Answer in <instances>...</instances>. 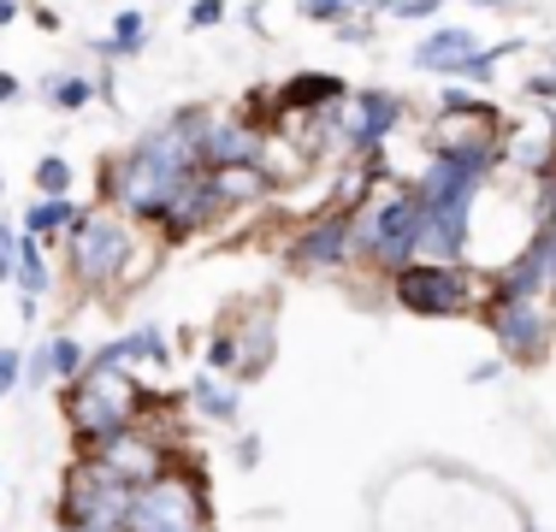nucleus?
<instances>
[{
  "label": "nucleus",
  "instance_id": "f257e3e1",
  "mask_svg": "<svg viewBox=\"0 0 556 532\" xmlns=\"http://www.w3.org/2000/svg\"><path fill=\"white\" fill-rule=\"evenodd\" d=\"M149 243L154 237L137 219H125L118 207L96 202V207L77 213V225L60 237L65 278L77 284V296H118L130 278L149 273Z\"/></svg>",
  "mask_w": 556,
  "mask_h": 532
},
{
  "label": "nucleus",
  "instance_id": "f03ea898",
  "mask_svg": "<svg viewBox=\"0 0 556 532\" xmlns=\"http://www.w3.org/2000/svg\"><path fill=\"white\" fill-rule=\"evenodd\" d=\"M142 396H149V384L130 367H84L72 384H60V415L72 426L77 456H89L96 444H108L125 426H137Z\"/></svg>",
  "mask_w": 556,
  "mask_h": 532
},
{
  "label": "nucleus",
  "instance_id": "7ed1b4c3",
  "mask_svg": "<svg viewBox=\"0 0 556 532\" xmlns=\"http://www.w3.org/2000/svg\"><path fill=\"white\" fill-rule=\"evenodd\" d=\"M420 190L415 183H386L379 195H367L362 207L350 213V249H355V266L391 278L396 266L420 261Z\"/></svg>",
  "mask_w": 556,
  "mask_h": 532
},
{
  "label": "nucleus",
  "instance_id": "20e7f679",
  "mask_svg": "<svg viewBox=\"0 0 556 532\" xmlns=\"http://www.w3.org/2000/svg\"><path fill=\"white\" fill-rule=\"evenodd\" d=\"M125 532H219L214 527V485H207L202 461L178 456V468H166L161 479L130 491Z\"/></svg>",
  "mask_w": 556,
  "mask_h": 532
},
{
  "label": "nucleus",
  "instance_id": "39448f33",
  "mask_svg": "<svg viewBox=\"0 0 556 532\" xmlns=\"http://www.w3.org/2000/svg\"><path fill=\"white\" fill-rule=\"evenodd\" d=\"M391 302L415 319H468L485 302V273L473 261H408L386 278Z\"/></svg>",
  "mask_w": 556,
  "mask_h": 532
},
{
  "label": "nucleus",
  "instance_id": "423d86ee",
  "mask_svg": "<svg viewBox=\"0 0 556 532\" xmlns=\"http://www.w3.org/2000/svg\"><path fill=\"white\" fill-rule=\"evenodd\" d=\"M480 326L492 331L497 355L509 367H539L556 343V314L545 296H527V302H480Z\"/></svg>",
  "mask_w": 556,
  "mask_h": 532
},
{
  "label": "nucleus",
  "instance_id": "0eeeda50",
  "mask_svg": "<svg viewBox=\"0 0 556 532\" xmlns=\"http://www.w3.org/2000/svg\"><path fill=\"white\" fill-rule=\"evenodd\" d=\"M408 101L396 89H350V101L338 106V154L343 160H367V154H386L391 137L403 130Z\"/></svg>",
  "mask_w": 556,
  "mask_h": 532
},
{
  "label": "nucleus",
  "instance_id": "6e6552de",
  "mask_svg": "<svg viewBox=\"0 0 556 532\" xmlns=\"http://www.w3.org/2000/svg\"><path fill=\"white\" fill-rule=\"evenodd\" d=\"M285 261L308 278H326V273H350L355 266V249H350V207L326 202L314 207L296 231L285 237Z\"/></svg>",
  "mask_w": 556,
  "mask_h": 532
},
{
  "label": "nucleus",
  "instance_id": "1a4fd4ad",
  "mask_svg": "<svg viewBox=\"0 0 556 532\" xmlns=\"http://www.w3.org/2000/svg\"><path fill=\"white\" fill-rule=\"evenodd\" d=\"M184 444H166L161 432H149V426H125L118 438H108V444L89 449V461H96L108 479H118V485H149V479H161L166 468H178Z\"/></svg>",
  "mask_w": 556,
  "mask_h": 532
},
{
  "label": "nucleus",
  "instance_id": "9d476101",
  "mask_svg": "<svg viewBox=\"0 0 556 532\" xmlns=\"http://www.w3.org/2000/svg\"><path fill=\"white\" fill-rule=\"evenodd\" d=\"M202 172L214 166H267L273 154V130H261L243 106H207L202 118Z\"/></svg>",
  "mask_w": 556,
  "mask_h": 532
},
{
  "label": "nucleus",
  "instance_id": "9b49d317",
  "mask_svg": "<svg viewBox=\"0 0 556 532\" xmlns=\"http://www.w3.org/2000/svg\"><path fill=\"white\" fill-rule=\"evenodd\" d=\"M231 219V207L214 195V183H207V172H190V178L172 190V202H166V213L154 219V243L161 249H178V243H190V237H202V231H214V225H225Z\"/></svg>",
  "mask_w": 556,
  "mask_h": 532
},
{
  "label": "nucleus",
  "instance_id": "f8f14e48",
  "mask_svg": "<svg viewBox=\"0 0 556 532\" xmlns=\"http://www.w3.org/2000/svg\"><path fill=\"white\" fill-rule=\"evenodd\" d=\"M527 296H551V249L539 225L521 243V255H509L497 273H485V302H527Z\"/></svg>",
  "mask_w": 556,
  "mask_h": 532
},
{
  "label": "nucleus",
  "instance_id": "ddd939ff",
  "mask_svg": "<svg viewBox=\"0 0 556 532\" xmlns=\"http://www.w3.org/2000/svg\"><path fill=\"white\" fill-rule=\"evenodd\" d=\"M480 36L468 30V24H432L427 36L415 42V72H432V77H450V84H468L473 60H480Z\"/></svg>",
  "mask_w": 556,
  "mask_h": 532
},
{
  "label": "nucleus",
  "instance_id": "4468645a",
  "mask_svg": "<svg viewBox=\"0 0 556 532\" xmlns=\"http://www.w3.org/2000/svg\"><path fill=\"white\" fill-rule=\"evenodd\" d=\"M273 96H278V113L285 118H320V113H332V106L350 101V77H338V72H290L285 84H273Z\"/></svg>",
  "mask_w": 556,
  "mask_h": 532
},
{
  "label": "nucleus",
  "instance_id": "2eb2a0df",
  "mask_svg": "<svg viewBox=\"0 0 556 532\" xmlns=\"http://www.w3.org/2000/svg\"><path fill=\"white\" fill-rule=\"evenodd\" d=\"M231 338H237V384L261 379L278 355V319L273 302H249L243 314H231Z\"/></svg>",
  "mask_w": 556,
  "mask_h": 532
},
{
  "label": "nucleus",
  "instance_id": "dca6fc26",
  "mask_svg": "<svg viewBox=\"0 0 556 532\" xmlns=\"http://www.w3.org/2000/svg\"><path fill=\"white\" fill-rule=\"evenodd\" d=\"M420 255L427 261H468L473 255V207H427V219H420Z\"/></svg>",
  "mask_w": 556,
  "mask_h": 532
},
{
  "label": "nucleus",
  "instance_id": "f3484780",
  "mask_svg": "<svg viewBox=\"0 0 556 532\" xmlns=\"http://www.w3.org/2000/svg\"><path fill=\"white\" fill-rule=\"evenodd\" d=\"M184 396H190V408L207 426H237V415H243V391H237V384H225L219 372H207V367L190 379V391H184Z\"/></svg>",
  "mask_w": 556,
  "mask_h": 532
},
{
  "label": "nucleus",
  "instance_id": "a211bd4d",
  "mask_svg": "<svg viewBox=\"0 0 556 532\" xmlns=\"http://www.w3.org/2000/svg\"><path fill=\"white\" fill-rule=\"evenodd\" d=\"M77 213H84V207H77L72 195H36V202L18 207V231L24 237H42V243H60V237L77 225Z\"/></svg>",
  "mask_w": 556,
  "mask_h": 532
},
{
  "label": "nucleus",
  "instance_id": "6ab92c4d",
  "mask_svg": "<svg viewBox=\"0 0 556 532\" xmlns=\"http://www.w3.org/2000/svg\"><path fill=\"white\" fill-rule=\"evenodd\" d=\"M113 343H118V362H125L130 372H137V367L166 372V367H172V338H166V326H154V319H142V326L118 331Z\"/></svg>",
  "mask_w": 556,
  "mask_h": 532
},
{
  "label": "nucleus",
  "instance_id": "aec40b11",
  "mask_svg": "<svg viewBox=\"0 0 556 532\" xmlns=\"http://www.w3.org/2000/svg\"><path fill=\"white\" fill-rule=\"evenodd\" d=\"M96 60L101 65H118V60H137L142 48H149V18H142L137 7H125V12H113V30L108 36H96Z\"/></svg>",
  "mask_w": 556,
  "mask_h": 532
},
{
  "label": "nucleus",
  "instance_id": "412c9836",
  "mask_svg": "<svg viewBox=\"0 0 556 532\" xmlns=\"http://www.w3.org/2000/svg\"><path fill=\"white\" fill-rule=\"evenodd\" d=\"M432 113H439V118H509L492 96H480L473 84H450L444 96L432 101Z\"/></svg>",
  "mask_w": 556,
  "mask_h": 532
},
{
  "label": "nucleus",
  "instance_id": "4be33fe9",
  "mask_svg": "<svg viewBox=\"0 0 556 532\" xmlns=\"http://www.w3.org/2000/svg\"><path fill=\"white\" fill-rule=\"evenodd\" d=\"M12 284H18L24 296H48V290H54V266L42 255V237L18 231V278H12Z\"/></svg>",
  "mask_w": 556,
  "mask_h": 532
},
{
  "label": "nucleus",
  "instance_id": "5701e85b",
  "mask_svg": "<svg viewBox=\"0 0 556 532\" xmlns=\"http://www.w3.org/2000/svg\"><path fill=\"white\" fill-rule=\"evenodd\" d=\"M42 101L54 106V113H89V106H96V77H84V72L48 77V84H42Z\"/></svg>",
  "mask_w": 556,
  "mask_h": 532
},
{
  "label": "nucleus",
  "instance_id": "b1692460",
  "mask_svg": "<svg viewBox=\"0 0 556 532\" xmlns=\"http://www.w3.org/2000/svg\"><path fill=\"white\" fill-rule=\"evenodd\" d=\"M84 367H89V343L72 338V331H54V338H48V372H54V391L72 384Z\"/></svg>",
  "mask_w": 556,
  "mask_h": 532
},
{
  "label": "nucleus",
  "instance_id": "393cba45",
  "mask_svg": "<svg viewBox=\"0 0 556 532\" xmlns=\"http://www.w3.org/2000/svg\"><path fill=\"white\" fill-rule=\"evenodd\" d=\"M30 183H36V195H72L77 190V166L65 154H36Z\"/></svg>",
  "mask_w": 556,
  "mask_h": 532
},
{
  "label": "nucleus",
  "instance_id": "a878e982",
  "mask_svg": "<svg viewBox=\"0 0 556 532\" xmlns=\"http://www.w3.org/2000/svg\"><path fill=\"white\" fill-rule=\"evenodd\" d=\"M450 0H367V18H396V24H432Z\"/></svg>",
  "mask_w": 556,
  "mask_h": 532
},
{
  "label": "nucleus",
  "instance_id": "bb28decb",
  "mask_svg": "<svg viewBox=\"0 0 556 532\" xmlns=\"http://www.w3.org/2000/svg\"><path fill=\"white\" fill-rule=\"evenodd\" d=\"M296 12H302L308 24H326V30H338V24L362 18L367 0H296Z\"/></svg>",
  "mask_w": 556,
  "mask_h": 532
},
{
  "label": "nucleus",
  "instance_id": "cd10ccee",
  "mask_svg": "<svg viewBox=\"0 0 556 532\" xmlns=\"http://www.w3.org/2000/svg\"><path fill=\"white\" fill-rule=\"evenodd\" d=\"M202 367H207V372H219V379H225V372L237 379V338H231V326H225V331H207V343H202Z\"/></svg>",
  "mask_w": 556,
  "mask_h": 532
},
{
  "label": "nucleus",
  "instance_id": "c85d7f7f",
  "mask_svg": "<svg viewBox=\"0 0 556 532\" xmlns=\"http://www.w3.org/2000/svg\"><path fill=\"white\" fill-rule=\"evenodd\" d=\"M190 30H219L225 18H231V0H190Z\"/></svg>",
  "mask_w": 556,
  "mask_h": 532
},
{
  "label": "nucleus",
  "instance_id": "c756f323",
  "mask_svg": "<svg viewBox=\"0 0 556 532\" xmlns=\"http://www.w3.org/2000/svg\"><path fill=\"white\" fill-rule=\"evenodd\" d=\"M24 384H30V391H48V384H54V372H48V338L36 343V350H24Z\"/></svg>",
  "mask_w": 556,
  "mask_h": 532
},
{
  "label": "nucleus",
  "instance_id": "7c9ffc66",
  "mask_svg": "<svg viewBox=\"0 0 556 532\" xmlns=\"http://www.w3.org/2000/svg\"><path fill=\"white\" fill-rule=\"evenodd\" d=\"M18 278V225L0 219V284H12Z\"/></svg>",
  "mask_w": 556,
  "mask_h": 532
},
{
  "label": "nucleus",
  "instance_id": "2f4dec72",
  "mask_svg": "<svg viewBox=\"0 0 556 532\" xmlns=\"http://www.w3.org/2000/svg\"><path fill=\"white\" fill-rule=\"evenodd\" d=\"M24 384V350H12V343H0V396H12Z\"/></svg>",
  "mask_w": 556,
  "mask_h": 532
},
{
  "label": "nucleus",
  "instance_id": "473e14b6",
  "mask_svg": "<svg viewBox=\"0 0 556 532\" xmlns=\"http://www.w3.org/2000/svg\"><path fill=\"white\" fill-rule=\"evenodd\" d=\"M261 449H267V444H261V432H237V444H231L237 468H243V473H255V468H261Z\"/></svg>",
  "mask_w": 556,
  "mask_h": 532
},
{
  "label": "nucleus",
  "instance_id": "72a5a7b5",
  "mask_svg": "<svg viewBox=\"0 0 556 532\" xmlns=\"http://www.w3.org/2000/svg\"><path fill=\"white\" fill-rule=\"evenodd\" d=\"M24 12H30V24H36V30H48V36H54L60 24H65L54 7H42V0H24Z\"/></svg>",
  "mask_w": 556,
  "mask_h": 532
},
{
  "label": "nucleus",
  "instance_id": "f704fd0d",
  "mask_svg": "<svg viewBox=\"0 0 556 532\" xmlns=\"http://www.w3.org/2000/svg\"><path fill=\"white\" fill-rule=\"evenodd\" d=\"M503 367H509V362H503V355H485V362H473V367H468V384H492Z\"/></svg>",
  "mask_w": 556,
  "mask_h": 532
},
{
  "label": "nucleus",
  "instance_id": "c9c22d12",
  "mask_svg": "<svg viewBox=\"0 0 556 532\" xmlns=\"http://www.w3.org/2000/svg\"><path fill=\"white\" fill-rule=\"evenodd\" d=\"M18 96H24V77L18 72H0V106H12Z\"/></svg>",
  "mask_w": 556,
  "mask_h": 532
},
{
  "label": "nucleus",
  "instance_id": "e433bc0d",
  "mask_svg": "<svg viewBox=\"0 0 556 532\" xmlns=\"http://www.w3.org/2000/svg\"><path fill=\"white\" fill-rule=\"evenodd\" d=\"M36 314H42V296H24V290H18V319H24V326H36Z\"/></svg>",
  "mask_w": 556,
  "mask_h": 532
},
{
  "label": "nucleus",
  "instance_id": "4c0bfd02",
  "mask_svg": "<svg viewBox=\"0 0 556 532\" xmlns=\"http://www.w3.org/2000/svg\"><path fill=\"white\" fill-rule=\"evenodd\" d=\"M24 18V0H0V30H7V24H18Z\"/></svg>",
  "mask_w": 556,
  "mask_h": 532
},
{
  "label": "nucleus",
  "instance_id": "58836bf2",
  "mask_svg": "<svg viewBox=\"0 0 556 532\" xmlns=\"http://www.w3.org/2000/svg\"><path fill=\"white\" fill-rule=\"evenodd\" d=\"M473 7H480V12H509L515 0H473Z\"/></svg>",
  "mask_w": 556,
  "mask_h": 532
},
{
  "label": "nucleus",
  "instance_id": "ea45409f",
  "mask_svg": "<svg viewBox=\"0 0 556 532\" xmlns=\"http://www.w3.org/2000/svg\"><path fill=\"white\" fill-rule=\"evenodd\" d=\"M545 249H551V290H556V231H545Z\"/></svg>",
  "mask_w": 556,
  "mask_h": 532
},
{
  "label": "nucleus",
  "instance_id": "a19ab883",
  "mask_svg": "<svg viewBox=\"0 0 556 532\" xmlns=\"http://www.w3.org/2000/svg\"><path fill=\"white\" fill-rule=\"evenodd\" d=\"M521 532H545V527H539V521H521Z\"/></svg>",
  "mask_w": 556,
  "mask_h": 532
},
{
  "label": "nucleus",
  "instance_id": "79ce46f5",
  "mask_svg": "<svg viewBox=\"0 0 556 532\" xmlns=\"http://www.w3.org/2000/svg\"><path fill=\"white\" fill-rule=\"evenodd\" d=\"M0 497H7V473H0Z\"/></svg>",
  "mask_w": 556,
  "mask_h": 532
},
{
  "label": "nucleus",
  "instance_id": "37998d69",
  "mask_svg": "<svg viewBox=\"0 0 556 532\" xmlns=\"http://www.w3.org/2000/svg\"><path fill=\"white\" fill-rule=\"evenodd\" d=\"M551 77H556V53H551Z\"/></svg>",
  "mask_w": 556,
  "mask_h": 532
}]
</instances>
